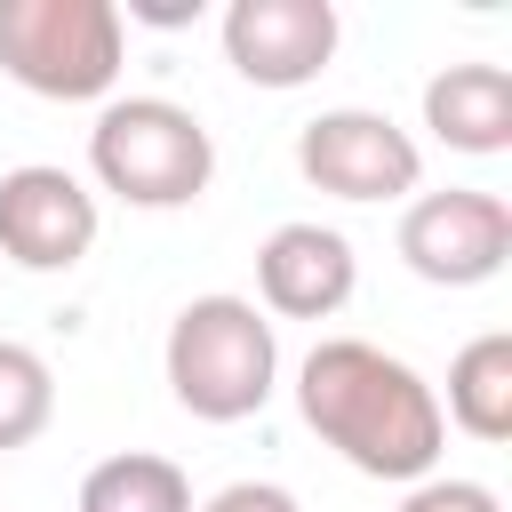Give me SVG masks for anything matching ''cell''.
Masks as SVG:
<instances>
[{
    "instance_id": "obj_1",
    "label": "cell",
    "mask_w": 512,
    "mask_h": 512,
    "mask_svg": "<svg viewBox=\"0 0 512 512\" xmlns=\"http://www.w3.org/2000/svg\"><path fill=\"white\" fill-rule=\"evenodd\" d=\"M296 416L320 432V448H336L352 472L368 480H432L440 448H448V416L440 392L384 344L368 336H320L296 360Z\"/></svg>"
},
{
    "instance_id": "obj_2",
    "label": "cell",
    "mask_w": 512,
    "mask_h": 512,
    "mask_svg": "<svg viewBox=\"0 0 512 512\" xmlns=\"http://www.w3.org/2000/svg\"><path fill=\"white\" fill-rule=\"evenodd\" d=\"M160 368H168V392H176L184 416L240 424V416H256L280 392V336H272V320L248 296L216 288V296H192L168 320Z\"/></svg>"
},
{
    "instance_id": "obj_3",
    "label": "cell",
    "mask_w": 512,
    "mask_h": 512,
    "mask_svg": "<svg viewBox=\"0 0 512 512\" xmlns=\"http://www.w3.org/2000/svg\"><path fill=\"white\" fill-rule=\"evenodd\" d=\"M88 176L120 208H192L216 176V136L176 96H112L88 128Z\"/></svg>"
},
{
    "instance_id": "obj_4",
    "label": "cell",
    "mask_w": 512,
    "mask_h": 512,
    "mask_svg": "<svg viewBox=\"0 0 512 512\" xmlns=\"http://www.w3.org/2000/svg\"><path fill=\"white\" fill-rule=\"evenodd\" d=\"M128 64L120 0H0V72L48 104L112 96Z\"/></svg>"
},
{
    "instance_id": "obj_5",
    "label": "cell",
    "mask_w": 512,
    "mask_h": 512,
    "mask_svg": "<svg viewBox=\"0 0 512 512\" xmlns=\"http://www.w3.org/2000/svg\"><path fill=\"white\" fill-rule=\"evenodd\" d=\"M296 168L328 200H408L424 184L416 136L392 112H368V104H336V112L304 120L296 128Z\"/></svg>"
},
{
    "instance_id": "obj_6",
    "label": "cell",
    "mask_w": 512,
    "mask_h": 512,
    "mask_svg": "<svg viewBox=\"0 0 512 512\" xmlns=\"http://www.w3.org/2000/svg\"><path fill=\"white\" fill-rule=\"evenodd\" d=\"M400 264L432 288H480L512 264V208L480 184L416 192L400 216Z\"/></svg>"
},
{
    "instance_id": "obj_7",
    "label": "cell",
    "mask_w": 512,
    "mask_h": 512,
    "mask_svg": "<svg viewBox=\"0 0 512 512\" xmlns=\"http://www.w3.org/2000/svg\"><path fill=\"white\" fill-rule=\"evenodd\" d=\"M96 192L72 168L24 160L0 176V256L16 272H72L96 248Z\"/></svg>"
},
{
    "instance_id": "obj_8",
    "label": "cell",
    "mask_w": 512,
    "mask_h": 512,
    "mask_svg": "<svg viewBox=\"0 0 512 512\" xmlns=\"http://www.w3.org/2000/svg\"><path fill=\"white\" fill-rule=\"evenodd\" d=\"M344 40L336 0H232L224 8V64L248 88H304L328 72Z\"/></svg>"
},
{
    "instance_id": "obj_9",
    "label": "cell",
    "mask_w": 512,
    "mask_h": 512,
    "mask_svg": "<svg viewBox=\"0 0 512 512\" xmlns=\"http://www.w3.org/2000/svg\"><path fill=\"white\" fill-rule=\"evenodd\" d=\"M360 288V256L336 224H280L264 232L256 248V312H280V320H336Z\"/></svg>"
},
{
    "instance_id": "obj_10",
    "label": "cell",
    "mask_w": 512,
    "mask_h": 512,
    "mask_svg": "<svg viewBox=\"0 0 512 512\" xmlns=\"http://www.w3.org/2000/svg\"><path fill=\"white\" fill-rule=\"evenodd\" d=\"M424 128H432L448 152H472V160L512 152V72L488 64V56L440 64V72L424 80Z\"/></svg>"
},
{
    "instance_id": "obj_11",
    "label": "cell",
    "mask_w": 512,
    "mask_h": 512,
    "mask_svg": "<svg viewBox=\"0 0 512 512\" xmlns=\"http://www.w3.org/2000/svg\"><path fill=\"white\" fill-rule=\"evenodd\" d=\"M440 416L456 424V432H472V440H512V336L504 328H488V336H472L456 360H448V400H440Z\"/></svg>"
},
{
    "instance_id": "obj_12",
    "label": "cell",
    "mask_w": 512,
    "mask_h": 512,
    "mask_svg": "<svg viewBox=\"0 0 512 512\" xmlns=\"http://www.w3.org/2000/svg\"><path fill=\"white\" fill-rule=\"evenodd\" d=\"M80 512H192V480H184V464L128 448V456L88 464V480H80Z\"/></svg>"
},
{
    "instance_id": "obj_13",
    "label": "cell",
    "mask_w": 512,
    "mask_h": 512,
    "mask_svg": "<svg viewBox=\"0 0 512 512\" xmlns=\"http://www.w3.org/2000/svg\"><path fill=\"white\" fill-rule=\"evenodd\" d=\"M48 424H56V368L32 344H8L0 336V456L8 448H32Z\"/></svg>"
},
{
    "instance_id": "obj_14",
    "label": "cell",
    "mask_w": 512,
    "mask_h": 512,
    "mask_svg": "<svg viewBox=\"0 0 512 512\" xmlns=\"http://www.w3.org/2000/svg\"><path fill=\"white\" fill-rule=\"evenodd\" d=\"M400 512H504L488 480H456V472H432L400 496Z\"/></svg>"
},
{
    "instance_id": "obj_15",
    "label": "cell",
    "mask_w": 512,
    "mask_h": 512,
    "mask_svg": "<svg viewBox=\"0 0 512 512\" xmlns=\"http://www.w3.org/2000/svg\"><path fill=\"white\" fill-rule=\"evenodd\" d=\"M192 512H304L296 504V488H280V480H224L208 504H192Z\"/></svg>"
},
{
    "instance_id": "obj_16",
    "label": "cell",
    "mask_w": 512,
    "mask_h": 512,
    "mask_svg": "<svg viewBox=\"0 0 512 512\" xmlns=\"http://www.w3.org/2000/svg\"><path fill=\"white\" fill-rule=\"evenodd\" d=\"M120 16H144V24H192V16H200V0H192V8H184V0H128Z\"/></svg>"
}]
</instances>
